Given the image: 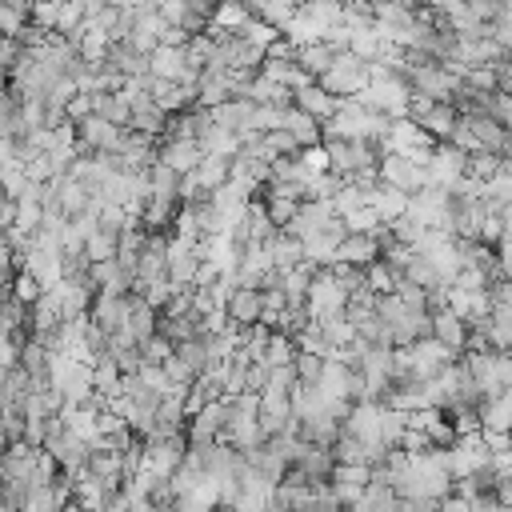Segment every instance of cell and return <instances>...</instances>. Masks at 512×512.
Returning a JSON list of instances; mask_svg holds the SVG:
<instances>
[{
  "label": "cell",
  "mask_w": 512,
  "mask_h": 512,
  "mask_svg": "<svg viewBox=\"0 0 512 512\" xmlns=\"http://www.w3.org/2000/svg\"><path fill=\"white\" fill-rule=\"evenodd\" d=\"M320 84H324L332 96H356V92L368 84V60H364L360 52L344 48V52H336V64L320 76Z\"/></svg>",
  "instance_id": "obj_1"
},
{
  "label": "cell",
  "mask_w": 512,
  "mask_h": 512,
  "mask_svg": "<svg viewBox=\"0 0 512 512\" xmlns=\"http://www.w3.org/2000/svg\"><path fill=\"white\" fill-rule=\"evenodd\" d=\"M308 312H312V320H328V316H336V312H348V288L332 276V268H320V272L312 276Z\"/></svg>",
  "instance_id": "obj_2"
},
{
  "label": "cell",
  "mask_w": 512,
  "mask_h": 512,
  "mask_svg": "<svg viewBox=\"0 0 512 512\" xmlns=\"http://www.w3.org/2000/svg\"><path fill=\"white\" fill-rule=\"evenodd\" d=\"M228 420H232V400H228V396L208 400L196 416H188V440H192V444H212V440L224 436Z\"/></svg>",
  "instance_id": "obj_3"
},
{
  "label": "cell",
  "mask_w": 512,
  "mask_h": 512,
  "mask_svg": "<svg viewBox=\"0 0 512 512\" xmlns=\"http://www.w3.org/2000/svg\"><path fill=\"white\" fill-rule=\"evenodd\" d=\"M492 456H496V452H492V444L484 440V428L460 432L456 444H452V472H456V476H472V472L488 468Z\"/></svg>",
  "instance_id": "obj_4"
},
{
  "label": "cell",
  "mask_w": 512,
  "mask_h": 512,
  "mask_svg": "<svg viewBox=\"0 0 512 512\" xmlns=\"http://www.w3.org/2000/svg\"><path fill=\"white\" fill-rule=\"evenodd\" d=\"M464 352H456L452 344H444L440 336H424V340H416L412 344V372L420 376V380H428V376H436L440 368H448L452 360H460Z\"/></svg>",
  "instance_id": "obj_5"
},
{
  "label": "cell",
  "mask_w": 512,
  "mask_h": 512,
  "mask_svg": "<svg viewBox=\"0 0 512 512\" xmlns=\"http://www.w3.org/2000/svg\"><path fill=\"white\" fill-rule=\"evenodd\" d=\"M200 264H204L200 244H192V240H184V236H172V240H168V276H172L176 284H196Z\"/></svg>",
  "instance_id": "obj_6"
},
{
  "label": "cell",
  "mask_w": 512,
  "mask_h": 512,
  "mask_svg": "<svg viewBox=\"0 0 512 512\" xmlns=\"http://www.w3.org/2000/svg\"><path fill=\"white\" fill-rule=\"evenodd\" d=\"M460 176H468V152L452 140H440L436 156H432V180L444 184V188H456Z\"/></svg>",
  "instance_id": "obj_7"
},
{
  "label": "cell",
  "mask_w": 512,
  "mask_h": 512,
  "mask_svg": "<svg viewBox=\"0 0 512 512\" xmlns=\"http://www.w3.org/2000/svg\"><path fill=\"white\" fill-rule=\"evenodd\" d=\"M368 480H372V464H340L336 460V468H332V488H336L340 504H352L356 508V500L368 488Z\"/></svg>",
  "instance_id": "obj_8"
},
{
  "label": "cell",
  "mask_w": 512,
  "mask_h": 512,
  "mask_svg": "<svg viewBox=\"0 0 512 512\" xmlns=\"http://www.w3.org/2000/svg\"><path fill=\"white\" fill-rule=\"evenodd\" d=\"M160 160H168L176 172H192L204 160V148L196 136H164L160 140Z\"/></svg>",
  "instance_id": "obj_9"
},
{
  "label": "cell",
  "mask_w": 512,
  "mask_h": 512,
  "mask_svg": "<svg viewBox=\"0 0 512 512\" xmlns=\"http://www.w3.org/2000/svg\"><path fill=\"white\" fill-rule=\"evenodd\" d=\"M380 256H384V240H380L376 232H348L336 260H348V264H356V268H368V264L380 260Z\"/></svg>",
  "instance_id": "obj_10"
},
{
  "label": "cell",
  "mask_w": 512,
  "mask_h": 512,
  "mask_svg": "<svg viewBox=\"0 0 512 512\" xmlns=\"http://www.w3.org/2000/svg\"><path fill=\"white\" fill-rule=\"evenodd\" d=\"M368 204L380 212V220H396V216H404L408 212V204H412V192H404V188H396V184H376L372 192H368Z\"/></svg>",
  "instance_id": "obj_11"
},
{
  "label": "cell",
  "mask_w": 512,
  "mask_h": 512,
  "mask_svg": "<svg viewBox=\"0 0 512 512\" xmlns=\"http://www.w3.org/2000/svg\"><path fill=\"white\" fill-rule=\"evenodd\" d=\"M228 316H232V324H256L260 316H264V288H252V284H240L236 288V296H232V304H228Z\"/></svg>",
  "instance_id": "obj_12"
},
{
  "label": "cell",
  "mask_w": 512,
  "mask_h": 512,
  "mask_svg": "<svg viewBox=\"0 0 512 512\" xmlns=\"http://www.w3.org/2000/svg\"><path fill=\"white\" fill-rule=\"evenodd\" d=\"M432 336H440L444 344H452L456 352H464L468 348V320L460 312H452V308H436L432 312Z\"/></svg>",
  "instance_id": "obj_13"
},
{
  "label": "cell",
  "mask_w": 512,
  "mask_h": 512,
  "mask_svg": "<svg viewBox=\"0 0 512 512\" xmlns=\"http://www.w3.org/2000/svg\"><path fill=\"white\" fill-rule=\"evenodd\" d=\"M192 172H196L200 188L212 196L220 184H228V180H232V156H220V152H204V160H200Z\"/></svg>",
  "instance_id": "obj_14"
},
{
  "label": "cell",
  "mask_w": 512,
  "mask_h": 512,
  "mask_svg": "<svg viewBox=\"0 0 512 512\" xmlns=\"http://www.w3.org/2000/svg\"><path fill=\"white\" fill-rule=\"evenodd\" d=\"M356 508H400V492H396V484L384 476V472H372V480H368V488L360 492V500H356Z\"/></svg>",
  "instance_id": "obj_15"
},
{
  "label": "cell",
  "mask_w": 512,
  "mask_h": 512,
  "mask_svg": "<svg viewBox=\"0 0 512 512\" xmlns=\"http://www.w3.org/2000/svg\"><path fill=\"white\" fill-rule=\"evenodd\" d=\"M336 104H340V96H332V92H328V88H324L320 80L296 92V108H304V112H312L316 120H328V116L336 112Z\"/></svg>",
  "instance_id": "obj_16"
},
{
  "label": "cell",
  "mask_w": 512,
  "mask_h": 512,
  "mask_svg": "<svg viewBox=\"0 0 512 512\" xmlns=\"http://www.w3.org/2000/svg\"><path fill=\"white\" fill-rule=\"evenodd\" d=\"M196 140H200V148H204V152H220V156H236V152H240V144H244V140H240L232 128H224L216 116H212V124H208Z\"/></svg>",
  "instance_id": "obj_17"
},
{
  "label": "cell",
  "mask_w": 512,
  "mask_h": 512,
  "mask_svg": "<svg viewBox=\"0 0 512 512\" xmlns=\"http://www.w3.org/2000/svg\"><path fill=\"white\" fill-rule=\"evenodd\" d=\"M184 64H188L184 44H160L152 52V76H160V80H176L184 72Z\"/></svg>",
  "instance_id": "obj_18"
},
{
  "label": "cell",
  "mask_w": 512,
  "mask_h": 512,
  "mask_svg": "<svg viewBox=\"0 0 512 512\" xmlns=\"http://www.w3.org/2000/svg\"><path fill=\"white\" fill-rule=\"evenodd\" d=\"M296 64H300V68H308V72H312V76L320 80V76H324V72H328V68L336 64V48H332L328 40H316V44H304V48L296 52Z\"/></svg>",
  "instance_id": "obj_19"
},
{
  "label": "cell",
  "mask_w": 512,
  "mask_h": 512,
  "mask_svg": "<svg viewBox=\"0 0 512 512\" xmlns=\"http://www.w3.org/2000/svg\"><path fill=\"white\" fill-rule=\"evenodd\" d=\"M280 32H284V36H288V40H292L296 48H304V44H316V40H324V28H320V24H316V20L308 16V12H300V8L292 12V20H288V24L280 28Z\"/></svg>",
  "instance_id": "obj_20"
},
{
  "label": "cell",
  "mask_w": 512,
  "mask_h": 512,
  "mask_svg": "<svg viewBox=\"0 0 512 512\" xmlns=\"http://www.w3.org/2000/svg\"><path fill=\"white\" fill-rule=\"evenodd\" d=\"M272 260H276V268H296L300 260H304V240L300 236H292L288 228H280L276 232V240H272Z\"/></svg>",
  "instance_id": "obj_21"
},
{
  "label": "cell",
  "mask_w": 512,
  "mask_h": 512,
  "mask_svg": "<svg viewBox=\"0 0 512 512\" xmlns=\"http://www.w3.org/2000/svg\"><path fill=\"white\" fill-rule=\"evenodd\" d=\"M232 96V84H228V72H216V68H204L200 76V104L204 108H216Z\"/></svg>",
  "instance_id": "obj_22"
},
{
  "label": "cell",
  "mask_w": 512,
  "mask_h": 512,
  "mask_svg": "<svg viewBox=\"0 0 512 512\" xmlns=\"http://www.w3.org/2000/svg\"><path fill=\"white\" fill-rule=\"evenodd\" d=\"M128 128H136V132H148V136H156V140H164V128H168V112L152 100V104H140L136 112H132V124Z\"/></svg>",
  "instance_id": "obj_23"
},
{
  "label": "cell",
  "mask_w": 512,
  "mask_h": 512,
  "mask_svg": "<svg viewBox=\"0 0 512 512\" xmlns=\"http://www.w3.org/2000/svg\"><path fill=\"white\" fill-rule=\"evenodd\" d=\"M288 132L300 140V148H308V144H320V140H324V132H320V120H316L312 112L296 108V104H292V112H288Z\"/></svg>",
  "instance_id": "obj_24"
},
{
  "label": "cell",
  "mask_w": 512,
  "mask_h": 512,
  "mask_svg": "<svg viewBox=\"0 0 512 512\" xmlns=\"http://www.w3.org/2000/svg\"><path fill=\"white\" fill-rule=\"evenodd\" d=\"M344 8H348L344 0H304V4H300V12H308L324 32H328L332 24H344Z\"/></svg>",
  "instance_id": "obj_25"
},
{
  "label": "cell",
  "mask_w": 512,
  "mask_h": 512,
  "mask_svg": "<svg viewBox=\"0 0 512 512\" xmlns=\"http://www.w3.org/2000/svg\"><path fill=\"white\" fill-rule=\"evenodd\" d=\"M504 172V152H492V148H480V152H468V176L476 180H492Z\"/></svg>",
  "instance_id": "obj_26"
},
{
  "label": "cell",
  "mask_w": 512,
  "mask_h": 512,
  "mask_svg": "<svg viewBox=\"0 0 512 512\" xmlns=\"http://www.w3.org/2000/svg\"><path fill=\"white\" fill-rule=\"evenodd\" d=\"M364 280H368V288L380 296V292H396V284H400V272L380 256V260H372L368 268H364Z\"/></svg>",
  "instance_id": "obj_27"
},
{
  "label": "cell",
  "mask_w": 512,
  "mask_h": 512,
  "mask_svg": "<svg viewBox=\"0 0 512 512\" xmlns=\"http://www.w3.org/2000/svg\"><path fill=\"white\" fill-rule=\"evenodd\" d=\"M176 356H180V360L200 376V372L208 368V360H212V356H208V340H204V332H200V336L180 340V344H176Z\"/></svg>",
  "instance_id": "obj_28"
},
{
  "label": "cell",
  "mask_w": 512,
  "mask_h": 512,
  "mask_svg": "<svg viewBox=\"0 0 512 512\" xmlns=\"http://www.w3.org/2000/svg\"><path fill=\"white\" fill-rule=\"evenodd\" d=\"M340 464H368V440H360L356 432H340V440L332 444Z\"/></svg>",
  "instance_id": "obj_29"
},
{
  "label": "cell",
  "mask_w": 512,
  "mask_h": 512,
  "mask_svg": "<svg viewBox=\"0 0 512 512\" xmlns=\"http://www.w3.org/2000/svg\"><path fill=\"white\" fill-rule=\"evenodd\" d=\"M340 184H344V176L340 172H312L308 180H304V188H308V200H332L336 192H340Z\"/></svg>",
  "instance_id": "obj_30"
},
{
  "label": "cell",
  "mask_w": 512,
  "mask_h": 512,
  "mask_svg": "<svg viewBox=\"0 0 512 512\" xmlns=\"http://www.w3.org/2000/svg\"><path fill=\"white\" fill-rule=\"evenodd\" d=\"M296 352H300V344H296V336H288V332H272V340H268V352H264V360L268 364H296Z\"/></svg>",
  "instance_id": "obj_31"
},
{
  "label": "cell",
  "mask_w": 512,
  "mask_h": 512,
  "mask_svg": "<svg viewBox=\"0 0 512 512\" xmlns=\"http://www.w3.org/2000/svg\"><path fill=\"white\" fill-rule=\"evenodd\" d=\"M84 248H88V256H92V260H112V256L120 252V236H116V232H108V228H96V232L84 240Z\"/></svg>",
  "instance_id": "obj_32"
},
{
  "label": "cell",
  "mask_w": 512,
  "mask_h": 512,
  "mask_svg": "<svg viewBox=\"0 0 512 512\" xmlns=\"http://www.w3.org/2000/svg\"><path fill=\"white\" fill-rule=\"evenodd\" d=\"M416 252H420L416 244H404V240H396V236H392V240L384 244V260H388V264H392V268H396L400 276L408 272V264L416 260Z\"/></svg>",
  "instance_id": "obj_33"
},
{
  "label": "cell",
  "mask_w": 512,
  "mask_h": 512,
  "mask_svg": "<svg viewBox=\"0 0 512 512\" xmlns=\"http://www.w3.org/2000/svg\"><path fill=\"white\" fill-rule=\"evenodd\" d=\"M324 360L328 356H320V352H296V372H300V384H320V376H324Z\"/></svg>",
  "instance_id": "obj_34"
},
{
  "label": "cell",
  "mask_w": 512,
  "mask_h": 512,
  "mask_svg": "<svg viewBox=\"0 0 512 512\" xmlns=\"http://www.w3.org/2000/svg\"><path fill=\"white\" fill-rule=\"evenodd\" d=\"M344 220H348V232H376L384 220H380V212L372 208V204H360V208H352V212H344Z\"/></svg>",
  "instance_id": "obj_35"
},
{
  "label": "cell",
  "mask_w": 512,
  "mask_h": 512,
  "mask_svg": "<svg viewBox=\"0 0 512 512\" xmlns=\"http://www.w3.org/2000/svg\"><path fill=\"white\" fill-rule=\"evenodd\" d=\"M296 344H300L304 352H320V356H332V340L324 336V328H320L316 320H312V324H308V328L296 336Z\"/></svg>",
  "instance_id": "obj_36"
},
{
  "label": "cell",
  "mask_w": 512,
  "mask_h": 512,
  "mask_svg": "<svg viewBox=\"0 0 512 512\" xmlns=\"http://www.w3.org/2000/svg\"><path fill=\"white\" fill-rule=\"evenodd\" d=\"M140 352H144V364H164V360L176 352V344H172L164 332H156L152 340H144V344H140Z\"/></svg>",
  "instance_id": "obj_37"
},
{
  "label": "cell",
  "mask_w": 512,
  "mask_h": 512,
  "mask_svg": "<svg viewBox=\"0 0 512 512\" xmlns=\"http://www.w3.org/2000/svg\"><path fill=\"white\" fill-rule=\"evenodd\" d=\"M332 200H336V208H340V216H344V212H352V208H360V204H368V192H364L360 184H352V180H344V184H340V192H336Z\"/></svg>",
  "instance_id": "obj_38"
},
{
  "label": "cell",
  "mask_w": 512,
  "mask_h": 512,
  "mask_svg": "<svg viewBox=\"0 0 512 512\" xmlns=\"http://www.w3.org/2000/svg\"><path fill=\"white\" fill-rule=\"evenodd\" d=\"M264 204H268V212H272V220L284 228L292 216H296V208H300V200H292V196H272V192H264Z\"/></svg>",
  "instance_id": "obj_39"
},
{
  "label": "cell",
  "mask_w": 512,
  "mask_h": 512,
  "mask_svg": "<svg viewBox=\"0 0 512 512\" xmlns=\"http://www.w3.org/2000/svg\"><path fill=\"white\" fill-rule=\"evenodd\" d=\"M288 112H292V108H280V104H260V112H256V128H260V132L284 128V124H288Z\"/></svg>",
  "instance_id": "obj_40"
},
{
  "label": "cell",
  "mask_w": 512,
  "mask_h": 512,
  "mask_svg": "<svg viewBox=\"0 0 512 512\" xmlns=\"http://www.w3.org/2000/svg\"><path fill=\"white\" fill-rule=\"evenodd\" d=\"M28 20H32V12L12 8V4H0V24H4V36H20Z\"/></svg>",
  "instance_id": "obj_41"
},
{
  "label": "cell",
  "mask_w": 512,
  "mask_h": 512,
  "mask_svg": "<svg viewBox=\"0 0 512 512\" xmlns=\"http://www.w3.org/2000/svg\"><path fill=\"white\" fill-rule=\"evenodd\" d=\"M300 160L308 164V172H328V168H332V156H328V144H324V140L300 148Z\"/></svg>",
  "instance_id": "obj_42"
},
{
  "label": "cell",
  "mask_w": 512,
  "mask_h": 512,
  "mask_svg": "<svg viewBox=\"0 0 512 512\" xmlns=\"http://www.w3.org/2000/svg\"><path fill=\"white\" fill-rule=\"evenodd\" d=\"M296 68H300L296 60H284V56H268L260 72H264V76H272V80H280V84H288V80L296 76Z\"/></svg>",
  "instance_id": "obj_43"
},
{
  "label": "cell",
  "mask_w": 512,
  "mask_h": 512,
  "mask_svg": "<svg viewBox=\"0 0 512 512\" xmlns=\"http://www.w3.org/2000/svg\"><path fill=\"white\" fill-rule=\"evenodd\" d=\"M96 112V92H76L72 100H68V116L72 120H84V116H92Z\"/></svg>",
  "instance_id": "obj_44"
},
{
  "label": "cell",
  "mask_w": 512,
  "mask_h": 512,
  "mask_svg": "<svg viewBox=\"0 0 512 512\" xmlns=\"http://www.w3.org/2000/svg\"><path fill=\"white\" fill-rule=\"evenodd\" d=\"M448 140H452V144H460L464 152H480V140L472 136V124H468L464 116L456 120V128H452V136H448Z\"/></svg>",
  "instance_id": "obj_45"
},
{
  "label": "cell",
  "mask_w": 512,
  "mask_h": 512,
  "mask_svg": "<svg viewBox=\"0 0 512 512\" xmlns=\"http://www.w3.org/2000/svg\"><path fill=\"white\" fill-rule=\"evenodd\" d=\"M492 36H496V40H500V44L512 52V4H508V8H504L496 20H492Z\"/></svg>",
  "instance_id": "obj_46"
},
{
  "label": "cell",
  "mask_w": 512,
  "mask_h": 512,
  "mask_svg": "<svg viewBox=\"0 0 512 512\" xmlns=\"http://www.w3.org/2000/svg\"><path fill=\"white\" fill-rule=\"evenodd\" d=\"M324 40H328L336 52H344V48H352V28H348V24H332V28L324 32Z\"/></svg>",
  "instance_id": "obj_47"
},
{
  "label": "cell",
  "mask_w": 512,
  "mask_h": 512,
  "mask_svg": "<svg viewBox=\"0 0 512 512\" xmlns=\"http://www.w3.org/2000/svg\"><path fill=\"white\" fill-rule=\"evenodd\" d=\"M216 276H220V264H212V260H204V264H200V272H196V284H200V288H208V284H212Z\"/></svg>",
  "instance_id": "obj_48"
}]
</instances>
